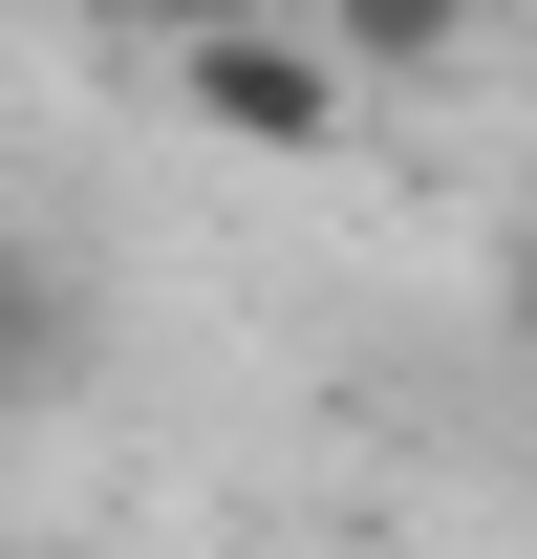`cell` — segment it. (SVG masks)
Returning <instances> with one entry per match:
<instances>
[{
	"instance_id": "6da1fadb",
	"label": "cell",
	"mask_w": 537,
	"mask_h": 559,
	"mask_svg": "<svg viewBox=\"0 0 537 559\" xmlns=\"http://www.w3.org/2000/svg\"><path fill=\"white\" fill-rule=\"evenodd\" d=\"M172 86H194V130H237V151H344V44H301V22H194Z\"/></svg>"
},
{
	"instance_id": "7a4b0ae2",
	"label": "cell",
	"mask_w": 537,
	"mask_h": 559,
	"mask_svg": "<svg viewBox=\"0 0 537 559\" xmlns=\"http://www.w3.org/2000/svg\"><path fill=\"white\" fill-rule=\"evenodd\" d=\"M86 345H108V280H86L44 215H0V430H22V409H65Z\"/></svg>"
},
{
	"instance_id": "3957f363",
	"label": "cell",
	"mask_w": 537,
	"mask_h": 559,
	"mask_svg": "<svg viewBox=\"0 0 537 559\" xmlns=\"http://www.w3.org/2000/svg\"><path fill=\"white\" fill-rule=\"evenodd\" d=\"M516 345H537V215H516Z\"/></svg>"
}]
</instances>
